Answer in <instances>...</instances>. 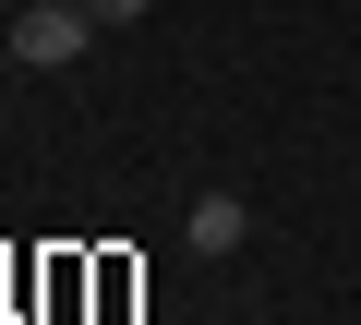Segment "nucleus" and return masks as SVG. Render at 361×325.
<instances>
[{
    "instance_id": "f257e3e1",
    "label": "nucleus",
    "mask_w": 361,
    "mask_h": 325,
    "mask_svg": "<svg viewBox=\"0 0 361 325\" xmlns=\"http://www.w3.org/2000/svg\"><path fill=\"white\" fill-rule=\"evenodd\" d=\"M97 37H109V25L85 13V0H25V13L0 25V49H13V61H37V73H73Z\"/></svg>"
},
{
    "instance_id": "f03ea898",
    "label": "nucleus",
    "mask_w": 361,
    "mask_h": 325,
    "mask_svg": "<svg viewBox=\"0 0 361 325\" xmlns=\"http://www.w3.org/2000/svg\"><path fill=\"white\" fill-rule=\"evenodd\" d=\"M241 229H253V205H241V193H205L193 217H180V241H193V253H241Z\"/></svg>"
},
{
    "instance_id": "7ed1b4c3",
    "label": "nucleus",
    "mask_w": 361,
    "mask_h": 325,
    "mask_svg": "<svg viewBox=\"0 0 361 325\" xmlns=\"http://www.w3.org/2000/svg\"><path fill=\"white\" fill-rule=\"evenodd\" d=\"M85 13H97V25H145L157 0H85Z\"/></svg>"
}]
</instances>
